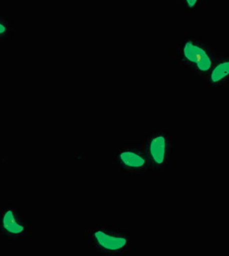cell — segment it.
I'll return each mask as SVG.
<instances>
[{
  "mask_svg": "<svg viewBox=\"0 0 229 256\" xmlns=\"http://www.w3.org/2000/svg\"><path fill=\"white\" fill-rule=\"evenodd\" d=\"M217 54L210 44L198 38H187L174 44L173 62L204 80Z\"/></svg>",
  "mask_w": 229,
  "mask_h": 256,
  "instance_id": "obj_1",
  "label": "cell"
},
{
  "mask_svg": "<svg viewBox=\"0 0 229 256\" xmlns=\"http://www.w3.org/2000/svg\"><path fill=\"white\" fill-rule=\"evenodd\" d=\"M85 241L97 254L118 256L130 250V236L128 232L114 226L98 225L85 232Z\"/></svg>",
  "mask_w": 229,
  "mask_h": 256,
  "instance_id": "obj_2",
  "label": "cell"
},
{
  "mask_svg": "<svg viewBox=\"0 0 229 256\" xmlns=\"http://www.w3.org/2000/svg\"><path fill=\"white\" fill-rule=\"evenodd\" d=\"M152 170H165L174 164V137L172 132H149L140 142Z\"/></svg>",
  "mask_w": 229,
  "mask_h": 256,
  "instance_id": "obj_3",
  "label": "cell"
},
{
  "mask_svg": "<svg viewBox=\"0 0 229 256\" xmlns=\"http://www.w3.org/2000/svg\"><path fill=\"white\" fill-rule=\"evenodd\" d=\"M118 170L130 175H139L152 170L150 162L139 143H129L118 148L114 156Z\"/></svg>",
  "mask_w": 229,
  "mask_h": 256,
  "instance_id": "obj_4",
  "label": "cell"
},
{
  "mask_svg": "<svg viewBox=\"0 0 229 256\" xmlns=\"http://www.w3.org/2000/svg\"><path fill=\"white\" fill-rule=\"evenodd\" d=\"M30 234V222L24 218L19 208L13 204L0 208V237L15 242Z\"/></svg>",
  "mask_w": 229,
  "mask_h": 256,
  "instance_id": "obj_5",
  "label": "cell"
},
{
  "mask_svg": "<svg viewBox=\"0 0 229 256\" xmlns=\"http://www.w3.org/2000/svg\"><path fill=\"white\" fill-rule=\"evenodd\" d=\"M210 87H225L229 80V56L217 54L212 66L204 79Z\"/></svg>",
  "mask_w": 229,
  "mask_h": 256,
  "instance_id": "obj_6",
  "label": "cell"
},
{
  "mask_svg": "<svg viewBox=\"0 0 229 256\" xmlns=\"http://www.w3.org/2000/svg\"><path fill=\"white\" fill-rule=\"evenodd\" d=\"M14 34L12 22L0 12V43L7 42Z\"/></svg>",
  "mask_w": 229,
  "mask_h": 256,
  "instance_id": "obj_7",
  "label": "cell"
},
{
  "mask_svg": "<svg viewBox=\"0 0 229 256\" xmlns=\"http://www.w3.org/2000/svg\"><path fill=\"white\" fill-rule=\"evenodd\" d=\"M186 10H194L201 4H205L207 0H179Z\"/></svg>",
  "mask_w": 229,
  "mask_h": 256,
  "instance_id": "obj_8",
  "label": "cell"
}]
</instances>
